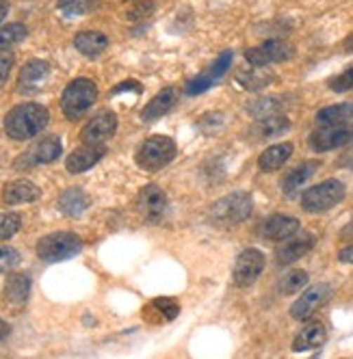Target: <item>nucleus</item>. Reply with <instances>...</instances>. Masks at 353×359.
<instances>
[{
  "instance_id": "1",
  "label": "nucleus",
  "mask_w": 353,
  "mask_h": 359,
  "mask_svg": "<svg viewBox=\"0 0 353 359\" xmlns=\"http://www.w3.org/2000/svg\"><path fill=\"white\" fill-rule=\"evenodd\" d=\"M50 121V113L46 107L27 102V104L13 107L5 117V133L13 141H29L37 137Z\"/></svg>"
},
{
  "instance_id": "2",
  "label": "nucleus",
  "mask_w": 353,
  "mask_h": 359,
  "mask_svg": "<svg viewBox=\"0 0 353 359\" xmlns=\"http://www.w3.org/2000/svg\"><path fill=\"white\" fill-rule=\"evenodd\" d=\"M251 210H254V199H251V195L237 191V193H230V195L217 199L208 210V219L215 225L232 227V225L247 221Z\"/></svg>"
},
{
  "instance_id": "3",
  "label": "nucleus",
  "mask_w": 353,
  "mask_h": 359,
  "mask_svg": "<svg viewBox=\"0 0 353 359\" xmlns=\"http://www.w3.org/2000/svg\"><path fill=\"white\" fill-rule=\"evenodd\" d=\"M98 100V85L89 79L72 81L61 93V111L69 121H79Z\"/></svg>"
},
{
  "instance_id": "4",
  "label": "nucleus",
  "mask_w": 353,
  "mask_h": 359,
  "mask_svg": "<svg viewBox=\"0 0 353 359\" xmlns=\"http://www.w3.org/2000/svg\"><path fill=\"white\" fill-rule=\"evenodd\" d=\"M175 154H178V147H175L173 139L154 135L139 145L135 161L145 171H161L175 158Z\"/></svg>"
},
{
  "instance_id": "5",
  "label": "nucleus",
  "mask_w": 353,
  "mask_h": 359,
  "mask_svg": "<svg viewBox=\"0 0 353 359\" xmlns=\"http://www.w3.org/2000/svg\"><path fill=\"white\" fill-rule=\"evenodd\" d=\"M83 249V241L74 232H53L37 241V255L44 262H63L74 255H79Z\"/></svg>"
},
{
  "instance_id": "6",
  "label": "nucleus",
  "mask_w": 353,
  "mask_h": 359,
  "mask_svg": "<svg viewBox=\"0 0 353 359\" xmlns=\"http://www.w3.org/2000/svg\"><path fill=\"white\" fill-rule=\"evenodd\" d=\"M342 197H345V184L340 180H325V182L314 184L301 195V208L310 215H319L338 206Z\"/></svg>"
},
{
  "instance_id": "7",
  "label": "nucleus",
  "mask_w": 353,
  "mask_h": 359,
  "mask_svg": "<svg viewBox=\"0 0 353 359\" xmlns=\"http://www.w3.org/2000/svg\"><path fill=\"white\" fill-rule=\"evenodd\" d=\"M295 48L284 39H267L260 46L245 50V59L254 67H267L271 63H284L293 59Z\"/></svg>"
},
{
  "instance_id": "8",
  "label": "nucleus",
  "mask_w": 353,
  "mask_h": 359,
  "mask_svg": "<svg viewBox=\"0 0 353 359\" xmlns=\"http://www.w3.org/2000/svg\"><path fill=\"white\" fill-rule=\"evenodd\" d=\"M63 151V145H61V139L59 137H46L41 141H37L29 151L20 154L15 158L13 167L15 169H31V167H37V165H48V163H55Z\"/></svg>"
},
{
  "instance_id": "9",
  "label": "nucleus",
  "mask_w": 353,
  "mask_h": 359,
  "mask_svg": "<svg viewBox=\"0 0 353 359\" xmlns=\"http://www.w3.org/2000/svg\"><path fill=\"white\" fill-rule=\"evenodd\" d=\"M353 141V126L340 123V126H321L308 137V145L312 151L323 154L342 145H349Z\"/></svg>"
},
{
  "instance_id": "10",
  "label": "nucleus",
  "mask_w": 353,
  "mask_h": 359,
  "mask_svg": "<svg viewBox=\"0 0 353 359\" xmlns=\"http://www.w3.org/2000/svg\"><path fill=\"white\" fill-rule=\"evenodd\" d=\"M232 57H234L232 50H225V53H221L206 72L197 74L195 79H191L187 83V95H199V93H206L211 87H215L225 76V72L232 67Z\"/></svg>"
},
{
  "instance_id": "11",
  "label": "nucleus",
  "mask_w": 353,
  "mask_h": 359,
  "mask_svg": "<svg viewBox=\"0 0 353 359\" xmlns=\"http://www.w3.org/2000/svg\"><path fill=\"white\" fill-rule=\"evenodd\" d=\"M265 271V255L258 249H243L234 262L232 279L239 288H247L262 275Z\"/></svg>"
},
{
  "instance_id": "12",
  "label": "nucleus",
  "mask_w": 353,
  "mask_h": 359,
  "mask_svg": "<svg viewBox=\"0 0 353 359\" xmlns=\"http://www.w3.org/2000/svg\"><path fill=\"white\" fill-rule=\"evenodd\" d=\"M330 297H332L330 284H314V286L306 288V292L291 305V316L295 320H306L319 310V307H323L327 301H330Z\"/></svg>"
},
{
  "instance_id": "13",
  "label": "nucleus",
  "mask_w": 353,
  "mask_h": 359,
  "mask_svg": "<svg viewBox=\"0 0 353 359\" xmlns=\"http://www.w3.org/2000/svg\"><path fill=\"white\" fill-rule=\"evenodd\" d=\"M137 208L139 215L147 221V223H159L163 221V217L167 215V195L163 193L161 187L156 184H147L139 191L137 197Z\"/></svg>"
},
{
  "instance_id": "14",
  "label": "nucleus",
  "mask_w": 353,
  "mask_h": 359,
  "mask_svg": "<svg viewBox=\"0 0 353 359\" xmlns=\"http://www.w3.org/2000/svg\"><path fill=\"white\" fill-rule=\"evenodd\" d=\"M115 130H117V115L111 111H102L87 121V126L81 133V141L85 145H102L107 139L115 135Z\"/></svg>"
},
{
  "instance_id": "15",
  "label": "nucleus",
  "mask_w": 353,
  "mask_h": 359,
  "mask_svg": "<svg viewBox=\"0 0 353 359\" xmlns=\"http://www.w3.org/2000/svg\"><path fill=\"white\" fill-rule=\"evenodd\" d=\"M314 243H317V238L308 232L295 234L293 238H288L280 249L275 251V262L280 266H288V264L304 258V255L314 247Z\"/></svg>"
},
{
  "instance_id": "16",
  "label": "nucleus",
  "mask_w": 353,
  "mask_h": 359,
  "mask_svg": "<svg viewBox=\"0 0 353 359\" xmlns=\"http://www.w3.org/2000/svg\"><path fill=\"white\" fill-rule=\"evenodd\" d=\"M299 221L295 217H288V215H273L269 217L262 225H260V234L267 238V241H288L293 238L297 232H299Z\"/></svg>"
},
{
  "instance_id": "17",
  "label": "nucleus",
  "mask_w": 353,
  "mask_h": 359,
  "mask_svg": "<svg viewBox=\"0 0 353 359\" xmlns=\"http://www.w3.org/2000/svg\"><path fill=\"white\" fill-rule=\"evenodd\" d=\"M107 147L105 145H83L79 149H74L67 161H65V169L69 173H83L87 169H91L95 163H100L105 158Z\"/></svg>"
},
{
  "instance_id": "18",
  "label": "nucleus",
  "mask_w": 353,
  "mask_h": 359,
  "mask_svg": "<svg viewBox=\"0 0 353 359\" xmlns=\"http://www.w3.org/2000/svg\"><path fill=\"white\" fill-rule=\"evenodd\" d=\"M175 102H178V91H175L173 87H167V89L159 91L152 100L147 102L145 109L141 111V119L143 121H156L159 117L167 115L175 107Z\"/></svg>"
},
{
  "instance_id": "19",
  "label": "nucleus",
  "mask_w": 353,
  "mask_h": 359,
  "mask_svg": "<svg viewBox=\"0 0 353 359\" xmlns=\"http://www.w3.org/2000/svg\"><path fill=\"white\" fill-rule=\"evenodd\" d=\"M41 197L39 187H35L29 180H15V182L5 184L3 189V201L11 203V206H20V203H31Z\"/></svg>"
},
{
  "instance_id": "20",
  "label": "nucleus",
  "mask_w": 353,
  "mask_h": 359,
  "mask_svg": "<svg viewBox=\"0 0 353 359\" xmlns=\"http://www.w3.org/2000/svg\"><path fill=\"white\" fill-rule=\"evenodd\" d=\"M317 169H319V163L317 161H308V163H301L299 167H295L284 180H282V193L288 197V199H293L299 191H301V187H304L308 180L317 173Z\"/></svg>"
},
{
  "instance_id": "21",
  "label": "nucleus",
  "mask_w": 353,
  "mask_h": 359,
  "mask_svg": "<svg viewBox=\"0 0 353 359\" xmlns=\"http://www.w3.org/2000/svg\"><path fill=\"white\" fill-rule=\"evenodd\" d=\"M89 206H91L89 195H87L83 189H76V187H72V189L63 191L61 197H59V210H61L65 217H72V219L81 217Z\"/></svg>"
},
{
  "instance_id": "22",
  "label": "nucleus",
  "mask_w": 353,
  "mask_h": 359,
  "mask_svg": "<svg viewBox=\"0 0 353 359\" xmlns=\"http://www.w3.org/2000/svg\"><path fill=\"white\" fill-rule=\"evenodd\" d=\"M293 143H275L271 147H267L260 158H258V167L265 173H273L280 167H284V163H288V158L293 156Z\"/></svg>"
},
{
  "instance_id": "23",
  "label": "nucleus",
  "mask_w": 353,
  "mask_h": 359,
  "mask_svg": "<svg viewBox=\"0 0 353 359\" xmlns=\"http://www.w3.org/2000/svg\"><path fill=\"white\" fill-rule=\"evenodd\" d=\"M327 340V331L321 323H310L301 329L295 340H293V351L295 353H304V351H312L319 348L323 342Z\"/></svg>"
},
{
  "instance_id": "24",
  "label": "nucleus",
  "mask_w": 353,
  "mask_h": 359,
  "mask_svg": "<svg viewBox=\"0 0 353 359\" xmlns=\"http://www.w3.org/2000/svg\"><path fill=\"white\" fill-rule=\"evenodd\" d=\"M31 294V277L27 273H11L5 284V299L11 305H24Z\"/></svg>"
},
{
  "instance_id": "25",
  "label": "nucleus",
  "mask_w": 353,
  "mask_h": 359,
  "mask_svg": "<svg viewBox=\"0 0 353 359\" xmlns=\"http://www.w3.org/2000/svg\"><path fill=\"white\" fill-rule=\"evenodd\" d=\"M74 46L81 55L93 59L98 57L100 53H105L107 46H109V37L105 33H98V31H83L74 37Z\"/></svg>"
},
{
  "instance_id": "26",
  "label": "nucleus",
  "mask_w": 353,
  "mask_h": 359,
  "mask_svg": "<svg viewBox=\"0 0 353 359\" xmlns=\"http://www.w3.org/2000/svg\"><path fill=\"white\" fill-rule=\"evenodd\" d=\"M50 74V65L41 59L29 61L20 69V87H27V89H35L37 85H41Z\"/></svg>"
},
{
  "instance_id": "27",
  "label": "nucleus",
  "mask_w": 353,
  "mask_h": 359,
  "mask_svg": "<svg viewBox=\"0 0 353 359\" xmlns=\"http://www.w3.org/2000/svg\"><path fill=\"white\" fill-rule=\"evenodd\" d=\"M351 119H353V102L325 107L317 113V121L321 126H340V123H349Z\"/></svg>"
},
{
  "instance_id": "28",
  "label": "nucleus",
  "mask_w": 353,
  "mask_h": 359,
  "mask_svg": "<svg viewBox=\"0 0 353 359\" xmlns=\"http://www.w3.org/2000/svg\"><path fill=\"white\" fill-rule=\"evenodd\" d=\"M254 67V65H251ZM237 81L241 87H245L247 91H260L265 87H269L273 83V74L267 72L265 67H254V69H245L237 76Z\"/></svg>"
},
{
  "instance_id": "29",
  "label": "nucleus",
  "mask_w": 353,
  "mask_h": 359,
  "mask_svg": "<svg viewBox=\"0 0 353 359\" xmlns=\"http://www.w3.org/2000/svg\"><path fill=\"white\" fill-rule=\"evenodd\" d=\"M178 314H180V305L175 303V299H171V297H159V299H154L152 303L147 305V310H145V316L147 318L149 316H159L165 323L175 320V318H178Z\"/></svg>"
},
{
  "instance_id": "30",
  "label": "nucleus",
  "mask_w": 353,
  "mask_h": 359,
  "mask_svg": "<svg viewBox=\"0 0 353 359\" xmlns=\"http://www.w3.org/2000/svg\"><path fill=\"white\" fill-rule=\"evenodd\" d=\"M291 130V119L284 117V115H273V117H267V119H260L256 126H254V133L258 137H277V135H284Z\"/></svg>"
},
{
  "instance_id": "31",
  "label": "nucleus",
  "mask_w": 353,
  "mask_h": 359,
  "mask_svg": "<svg viewBox=\"0 0 353 359\" xmlns=\"http://www.w3.org/2000/svg\"><path fill=\"white\" fill-rule=\"evenodd\" d=\"M280 111H282V102L277 97H258L247 104V113L258 121L273 117V115H280Z\"/></svg>"
},
{
  "instance_id": "32",
  "label": "nucleus",
  "mask_w": 353,
  "mask_h": 359,
  "mask_svg": "<svg viewBox=\"0 0 353 359\" xmlns=\"http://www.w3.org/2000/svg\"><path fill=\"white\" fill-rule=\"evenodd\" d=\"M308 273L301 271V269H295V271H288L280 281H277V290H280V294L288 297V294H295L299 292L301 288H306L308 284Z\"/></svg>"
},
{
  "instance_id": "33",
  "label": "nucleus",
  "mask_w": 353,
  "mask_h": 359,
  "mask_svg": "<svg viewBox=\"0 0 353 359\" xmlns=\"http://www.w3.org/2000/svg\"><path fill=\"white\" fill-rule=\"evenodd\" d=\"M29 35L27 27L20 22H13V24H5V27H0V50H7L20 41H24Z\"/></svg>"
},
{
  "instance_id": "34",
  "label": "nucleus",
  "mask_w": 353,
  "mask_h": 359,
  "mask_svg": "<svg viewBox=\"0 0 353 359\" xmlns=\"http://www.w3.org/2000/svg\"><path fill=\"white\" fill-rule=\"evenodd\" d=\"M22 227V217L18 212H5L0 215V241L13 238Z\"/></svg>"
},
{
  "instance_id": "35",
  "label": "nucleus",
  "mask_w": 353,
  "mask_h": 359,
  "mask_svg": "<svg viewBox=\"0 0 353 359\" xmlns=\"http://www.w3.org/2000/svg\"><path fill=\"white\" fill-rule=\"evenodd\" d=\"M98 7V0H59V9L67 15H83Z\"/></svg>"
},
{
  "instance_id": "36",
  "label": "nucleus",
  "mask_w": 353,
  "mask_h": 359,
  "mask_svg": "<svg viewBox=\"0 0 353 359\" xmlns=\"http://www.w3.org/2000/svg\"><path fill=\"white\" fill-rule=\"evenodd\" d=\"M20 264V253L13 247L0 245V273H7Z\"/></svg>"
},
{
  "instance_id": "37",
  "label": "nucleus",
  "mask_w": 353,
  "mask_h": 359,
  "mask_svg": "<svg viewBox=\"0 0 353 359\" xmlns=\"http://www.w3.org/2000/svg\"><path fill=\"white\" fill-rule=\"evenodd\" d=\"M330 89L336 93H345V91L353 89V65L349 69H345L342 74L334 76V79L330 81Z\"/></svg>"
},
{
  "instance_id": "38",
  "label": "nucleus",
  "mask_w": 353,
  "mask_h": 359,
  "mask_svg": "<svg viewBox=\"0 0 353 359\" xmlns=\"http://www.w3.org/2000/svg\"><path fill=\"white\" fill-rule=\"evenodd\" d=\"M154 13V0H141L137 3L131 11H128V20L131 22H139V20H145Z\"/></svg>"
},
{
  "instance_id": "39",
  "label": "nucleus",
  "mask_w": 353,
  "mask_h": 359,
  "mask_svg": "<svg viewBox=\"0 0 353 359\" xmlns=\"http://www.w3.org/2000/svg\"><path fill=\"white\" fill-rule=\"evenodd\" d=\"M11 67H13V55L7 53V50H0V83L9 76Z\"/></svg>"
},
{
  "instance_id": "40",
  "label": "nucleus",
  "mask_w": 353,
  "mask_h": 359,
  "mask_svg": "<svg viewBox=\"0 0 353 359\" xmlns=\"http://www.w3.org/2000/svg\"><path fill=\"white\" fill-rule=\"evenodd\" d=\"M121 91H135V93H141V85H139L137 81H124V83H119L117 87L111 89V95H117V93H121Z\"/></svg>"
},
{
  "instance_id": "41",
  "label": "nucleus",
  "mask_w": 353,
  "mask_h": 359,
  "mask_svg": "<svg viewBox=\"0 0 353 359\" xmlns=\"http://www.w3.org/2000/svg\"><path fill=\"white\" fill-rule=\"evenodd\" d=\"M336 165L342 167V169H353V145H349V147L340 154L338 161H336Z\"/></svg>"
},
{
  "instance_id": "42",
  "label": "nucleus",
  "mask_w": 353,
  "mask_h": 359,
  "mask_svg": "<svg viewBox=\"0 0 353 359\" xmlns=\"http://www.w3.org/2000/svg\"><path fill=\"white\" fill-rule=\"evenodd\" d=\"M338 260L345 262V264H353V245L342 247V249L338 251Z\"/></svg>"
},
{
  "instance_id": "43",
  "label": "nucleus",
  "mask_w": 353,
  "mask_h": 359,
  "mask_svg": "<svg viewBox=\"0 0 353 359\" xmlns=\"http://www.w3.org/2000/svg\"><path fill=\"white\" fill-rule=\"evenodd\" d=\"M340 238H345V241H353V219L342 227V232H340Z\"/></svg>"
},
{
  "instance_id": "44",
  "label": "nucleus",
  "mask_w": 353,
  "mask_h": 359,
  "mask_svg": "<svg viewBox=\"0 0 353 359\" xmlns=\"http://www.w3.org/2000/svg\"><path fill=\"white\" fill-rule=\"evenodd\" d=\"M11 333V327H9V323H5L3 318H0V342H3L7 336Z\"/></svg>"
},
{
  "instance_id": "45",
  "label": "nucleus",
  "mask_w": 353,
  "mask_h": 359,
  "mask_svg": "<svg viewBox=\"0 0 353 359\" xmlns=\"http://www.w3.org/2000/svg\"><path fill=\"white\" fill-rule=\"evenodd\" d=\"M9 13V0H0V22H3Z\"/></svg>"
},
{
  "instance_id": "46",
  "label": "nucleus",
  "mask_w": 353,
  "mask_h": 359,
  "mask_svg": "<svg viewBox=\"0 0 353 359\" xmlns=\"http://www.w3.org/2000/svg\"><path fill=\"white\" fill-rule=\"evenodd\" d=\"M345 50L347 53H353V33L345 39Z\"/></svg>"
}]
</instances>
